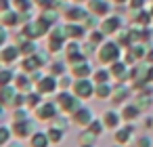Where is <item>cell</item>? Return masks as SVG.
<instances>
[{
	"label": "cell",
	"mask_w": 153,
	"mask_h": 147,
	"mask_svg": "<svg viewBox=\"0 0 153 147\" xmlns=\"http://www.w3.org/2000/svg\"><path fill=\"white\" fill-rule=\"evenodd\" d=\"M51 28L53 25H48L44 19H34V21H27L23 28H21V32H23V36L25 38H32V40H38V38H42V36H48V32H51Z\"/></svg>",
	"instance_id": "4"
},
{
	"label": "cell",
	"mask_w": 153,
	"mask_h": 147,
	"mask_svg": "<svg viewBox=\"0 0 153 147\" xmlns=\"http://www.w3.org/2000/svg\"><path fill=\"white\" fill-rule=\"evenodd\" d=\"M65 61H67L69 65L82 63V61H86V53H84V51H78V53H74V55H67V57H65Z\"/></svg>",
	"instance_id": "40"
},
{
	"label": "cell",
	"mask_w": 153,
	"mask_h": 147,
	"mask_svg": "<svg viewBox=\"0 0 153 147\" xmlns=\"http://www.w3.org/2000/svg\"><path fill=\"white\" fill-rule=\"evenodd\" d=\"M69 120H71V124L74 126H80V128H86L94 118H92V111L88 109V107H84V105H80L71 116H69Z\"/></svg>",
	"instance_id": "10"
},
{
	"label": "cell",
	"mask_w": 153,
	"mask_h": 147,
	"mask_svg": "<svg viewBox=\"0 0 153 147\" xmlns=\"http://www.w3.org/2000/svg\"><path fill=\"white\" fill-rule=\"evenodd\" d=\"M36 90H38V93H42V95H48V93L59 90V78H57V76H53V74L44 76V78L36 84Z\"/></svg>",
	"instance_id": "16"
},
{
	"label": "cell",
	"mask_w": 153,
	"mask_h": 147,
	"mask_svg": "<svg viewBox=\"0 0 153 147\" xmlns=\"http://www.w3.org/2000/svg\"><path fill=\"white\" fill-rule=\"evenodd\" d=\"M27 111H30L27 107H17V109H13V120H25V118H30Z\"/></svg>",
	"instance_id": "46"
},
{
	"label": "cell",
	"mask_w": 153,
	"mask_h": 147,
	"mask_svg": "<svg viewBox=\"0 0 153 147\" xmlns=\"http://www.w3.org/2000/svg\"><path fill=\"white\" fill-rule=\"evenodd\" d=\"M97 57H99L101 63L111 65V63L124 59V57H122V44H120L117 40H115V42H113V40H105V42L97 49Z\"/></svg>",
	"instance_id": "1"
},
{
	"label": "cell",
	"mask_w": 153,
	"mask_h": 147,
	"mask_svg": "<svg viewBox=\"0 0 153 147\" xmlns=\"http://www.w3.org/2000/svg\"><path fill=\"white\" fill-rule=\"evenodd\" d=\"M136 147H151V139L149 137H138L136 139Z\"/></svg>",
	"instance_id": "48"
},
{
	"label": "cell",
	"mask_w": 153,
	"mask_h": 147,
	"mask_svg": "<svg viewBox=\"0 0 153 147\" xmlns=\"http://www.w3.org/2000/svg\"><path fill=\"white\" fill-rule=\"evenodd\" d=\"M109 69H111V76H113L117 82L128 80V63H126L124 59H120V61L111 63V65H109Z\"/></svg>",
	"instance_id": "20"
},
{
	"label": "cell",
	"mask_w": 153,
	"mask_h": 147,
	"mask_svg": "<svg viewBox=\"0 0 153 147\" xmlns=\"http://www.w3.org/2000/svg\"><path fill=\"white\" fill-rule=\"evenodd\" d=\"M145 55H147L145 44H143V42H136V44H132V46H128V49H126L124 61H126L128 65H134V63H138L140 59H145Z\"/></svg>",
	"instance_id": "11"
},
{
	"label": "cell",
	"mask_w": 153,
	"mask_h": 147,
	"mask_svg": "<svg viewBox=\"0 0 153 147\" xmlns=\"http://www.w3.org/2000/svg\"><path fill=\"white\" fill-rule=\"evenodd\" d=\"M90 15V11H88V7L84 9L82 4H65V11H63V17L67 19V21H78V23H84V19Z\"/></svg>",
	"instance_id": "8"
},
{
	"label": "cell",
	"mask_w": 153,
	"mask_h": 147,
	"mask_svg": "<svg viewBox=\"0 0 153 147\" xmlns=\"http://www.w3.org/2000/svg\"><path fill=\"white\" fill-rule=\"evenodd\" d=\"M69 74L74 76V78H92V67H90V63H88V59L86 61H82V63H76V65H69Z\"/></svg>",
	"instance_id": "18"
},
{
	"label": "cell",
	"mask_w": 153,
	"mask_h": 147,
	"mask_svg": "<svg viewBox=\"0 0 153 147\" xmlns=\"http://www.w3.org/2000/svg\"><path fill=\"white\" fill-rule=\"evenodd\" d=\"M46 132H48L51 143H61V141H63V137H65V130H63V128H59V126H55V124H53Z\"/></svg>",
	"instance_id": "32"
},
{
	"label": "cell",
	"mask_w": 153,
	"mask_h": 147,
	"mask_svg": "<svg viewBox=\"0 0 153 147\" xmlns=\"http://www.w3.org/2000/svg\"><path fill=\"white\" fill-rule=\"evenodd\" d=\"M147 65H153V46L151 49H147V55H145V59H143Z\"/></svg>",
	"instance_id": "50"
},
{
	"label": "cell",
	"mask_w": 153,
	"mask_h": 147,
	"mask_svg": "<svg viewBox=\"0 0 153 147\" xmlns=\"http://www.w3.org/2000/svg\"><path fill=\"white\" fill-rule=\"evenodd\" d=\"M74 2H78V4H82V2H88V0H74Z\"/></svg>",
	"instance_id": "56"
},
{
	"label": "cell",
	"mask_w": 153,
	"mask_h": 147,
	"mask_svg": "<svg viewBox=\"0 0 153 147\" xmlns=\"http://www.w3.org/2000/svg\"><path fill=\"white\" fill-rule=\"evenodd\" d=\"M15 76L17 74H13L9 67H4L2 72H0V86H2V84H13L15 82Z\"/></svg>",
	"instance_id": "39"
},
{
	"label": "cell",
	"mask_w": 153,
	"mask_h": 147,
	"mask_svg": "<svg viewBox=\"0 0 153 147\" xmlns=\"http://www.w3.org/2000/svg\"><path fill=\"white\" fill-rule=\"evenodd\" d=\"M46 63H48L46 55H42V53H34V55H30V57H23V59H21V72L34 74V72H38V69H42Z\"/></svg>",
	"instance_id": "7"
},
{
	"label": "cell",
	"mask_w": 153,
	"mask_h": 147,
	"mask_svg": "<svg viewBox=\"0 0 153 147\" xmlns=\"http://www.w3.org/2000/svg\"><path fill=\"white\" fill-rule=\"evenodd\" d=\"M97 137H99V134H94L90 128H84V130L78 134V143H80V145H82V143H86V145H92V143L97 141Z\"/></svg>",
	"instance_id": "33"
},
{
	"label": "cell",
	"mask_w": 153,
	"mask_h": 147,
	"mask_svg": "<svg viewBox=\"0 0 153 147\" xmlns=\"http://www.w3.org/2000/svg\"><path fill=\"white\" fill-rule=\"evenodd\" d=\"M153 21V15L149 9H140V11H134V17H132V25H138V28H145V25H151Z\"/></svg>",
	"instance_id": "23"
},
{
	"label": "cell",
	"mask_w": 153,
	"mask_h": 147,
	"mask_svg": "<svg viewBox=\"0 0 153 147\" xmlns=\"http://www.w3.org/2000/svg\"><path fill=\"white\" fill-rule=\"evenodd\" d=\"M94 88H97V84H94L92 78H76V82H74V86H71V90H74L82 101L94 97Z\"/></svg>",
	"instance_id": "6"
},
{
	"label": "cell",
	"mask_w": 153,
	"mask_h": 147,
	"mask_svg": "<svg viewBox=\"0 0 153 147\" xmlns=\"http://www.w3.org/2000/svg\"><path fill=\"white\" fill-rule=\"evenodd\" d=\"M61 2H67V0H61Z\"/></svg>",
	"instance_id": "58"
},
{
	"label": "cell",
	"mask_w": 153,
	"mask_h": 147,
	"mask_svg": "<svg viewBox=\"0 0 153 147\" xmlns=\"http://www.w3.org/2000/svg\"><path fill=\"white\" fill-rule=\"evenodd\" d=\"M80 147H92V145H86V143H82V145H80Z\"/></svg>",
	"instance_id": "57"
},
{
	"label": "cell",
	"mask_w": 153,
	"mask_h": 147,
	"mask_svg": "<svg viewBox=\"0 0 153 147\" xmlns=\"http://www.w3.org/2000/svg\"><path fill=\"white\" fill-rule=\"evenodd\" d=\"M147 80H149V82H153V65H149V67H147Z\"/></svg>",
	"instance_id": "53"
},
{
	"label": "cell",
	"mask_w": 153,
	"mask_h": 147,
	"mask_svg": "<svg viewBox=\"0 0 153 147\" xmlns=\"http://www.w3.org/2000/svg\"><path fill=\"white\" fill-rule=\"evenodd\" d=\"M57 105H59V109H61V113H65V116H71L80 105H82V99L71 90V93H67V90H61L59 95H57Z\"/></svg>",
	"instance_id": "3"
},
{
	"label": "cell",
	"mask_w": 153,
	"mask_h": 147,
	"mask_svg": "<svg viewBox=\"0 0 153 147\" xmlns=\"http://www.w3.org/2000/svg\"><path fill=\"white\" fill-rule=\"evenodd\" d=\"M48 143H51V139H48V132H34L32 137H30V145L32 147H48Z\"/></svg>",
	"instance_id": "27"
},
{
	"label": "cell",
	"mask_w": 153,
	"mask_h": 147,
	"mask_svg": "<svg viewBox=\"0 0 153 147\" xmlns=\"http://www.w3.org/2000/svg\"><path fill=\"white\" fill-rule=\"evenodd\" d=\"M113 2H117V4H128V0H113Z\"/></svg>",
	"instance_id": "55"
},
{
	"label": "cell",
	"mask_w": 153,
	"mask_h": 147,
	"mask_svg": "<svg viewBox=\"0 0 153 147\" xmlns=\"http://www.w3.org/2000/svg\"><path fill=\"white\" fill-rule=\"evenodd\" d=\"M19 57H23V55H21L19 44H4V46H2V51H0V61H2L4 65L15 63Z\"/></svg>",
	"instance_id": "14"
},
{
	"label": "cell",
	"mask_w": 153,
	"mask_h": 147,
	"mask_svg": "<svg viewBox=\"0 0 153 147\" xmlns=\"http://www.w3.org/2000/svg\"><path fill=\"white\" fill-rule=\"evenodd\" d=\"M109 78H113V76H111V69H97V72L92 74V80H94V84L109 82Z\"/></svg>",
	"instance_id": "35"
},
{
	"label": "cell",
	"mask_w": 153,
	"mask_h": 147,
	"mask_svg": "<svg viewBox=\"0 0 153 147\" xmlns=\"http://www.w3.org/2000/svg\"><path fill=\"white\" fill-rule=\"evenodd\" d=\"M140 111H143V109H140V105L134 101V103H126V105H124V109H122L120 113H122L124 122H134V120H138V118H140Z\"/></svg>",
	"instance_id": "21"
},
{
	"label": "cell",
	"mask_w": 153,
	"mask_h": 147,
	"mask_svg": "<svg viewBox=\"0 0 153 147\" xmlns=\"http://www.w3.org/2000/svg\"><path fill=\"white\" fill-rule=\"evenodd\" d=\"M34 113H36V120H40V122H53L61 113V109H59L57 101H42L34 109Z\"/></svg>",
	"instance_id": "5"
},
{
	"label": "cell",
	"mask_w": 153,
	"mask_h": 147,
	"mask_svg": "<svg viewBox=\"0 0 153 147\" xmlns=\"http://www.w3.org/2000/svg\"><path fill=\"white\" fill-rule=\"evenodd\" d=\"M13 4L19 13H30L36 4H34V0H13Z\"/></svg>",
	"instance_id": "36"
},
{
	"label": "cell",
	"mask_w": 153,
	"mask_h": 147,
	"mask_svg": "<svg viewBox=\"0 0 153 147\" xmlns=\"http://www.w3.org/2000/svg\"><path fill=\"white\" fill-rule=\"evenodd\" d=\"M65 44H67V36H65V28L63 25H53L51 32H48V53L51 55H57L61 51H65Z\"/></svg>",
	"instance_id": "2"
},
{
	"label": "cell",
	"mask_w": 153,
	"mask_h": 147,
	"mask_svg": "<svg viewBox=\"0 0 153 147\" xmlns=\"http://www.w3.org/2000/svg\"><path fill=\"white\" fill-rule=\"evenodd\" d=\"M17 90H19V88H17L15 84H2V86H0V101H2L4 107H9V103L13 101V97H15Z\"/></svg>",
	"instance_id": "25"
},
{
	"label": "cell",
	"mask_w": 153,
	"mask_h": 147,
	"mask_svg": "<svg viewBox=\"0 0 153 147\" xmlns=\"http://www.w3.org/2000/svg\"><path fill=\"white\" fill-rule=\"evenodd\" d=\"M145 128H153V118H151V116L145 118Z\"/></svg>",
	"instance_id": "52"
},
{
	"label": "cell",
	"mask_w": 153,
	"mask_h": 147,
	"mask_svg": "<svg viewBox=\"0 0 153 147\" xmlns=\"http://www.w3.org/2000/svg\"><path fill=\"white\" fill-rule=\"evenodd\" d=\"M115 147H122V145H115Z\"/></svg>",
	"instance_id": "59"
},
{
	"label": "cell",
	"mask_w": 153,
	"mask_h": 147,
	"mask_svg": "<svg viewBox=\"0 0 153 147\" xmlns=\"http://www.w3.org/2000/svg\"><path fill=\"white\" fill-rule=\"evenodd\" d=\"M34 4L40 11H46V9H55L57 4H65V2H61V0H34Z\"/></svg>",
	"instance_id": "37"
},
{
	"label": "cell",
	"mask_w": 153,
	"mask_h": 147,
	"mask_svg": "<svg viewBox=\"0 0 153 147\" xmlns=\"http://www.w3.org/2000/svg\"><path fill=\"white\" fill-rule=\"evenodd\" d=\"M67 61H53L51 65H48V69H51V74L53 76H57V78H61L63 74H67Z\"/></svg>",
	"instance_id": "31"
},
{
	"label": "cell",
	"mask_w": 153,
	"mask_h": 147,
	"mask_svg": "<svg viewBox=\"0 0 153 147\" xmlns=\"http://www.w3.org/2000/svg\"><path fill=\"white\" fill-rule=\"evenodd\" d=\"M94 97H97V99H111V97H113V88L109 86V82L97 84V88H94Z\"/></svg>",
	"instance_id": "28"
},
{
	"label": "cell",
	"mask_w": 153,
	"mask_h": 147,
	"mask_svg": "<svg viewBox=\"0 0 153 147\" xmlns=\"http://www.w3.org/2000/svg\"><path fill=\"white\" fill-rule=\"evenodd\" d=\"M74 82H76V78H74L71 74H69V76H67V74H63V76L59 78V88H61V90H71Z\"/></svg>",
	"instance_id": "38"
},
{
	"label": "cell",
	"mask_w": 153,
	"mask_h": 147,
	"mask_svg": "<svg viewBox=\"0 0 153 147\" xmlns=\"http://www.w3.org/2000/svg\"><path fill=\"white\" fill-rule=\"evenodd\" d=\"M130 88H126L122 82H117V86L113 88V97H111V103L113 105H122V103H126L128 99H130Z\"/></svg>",
	"instance_id": "22"
},
{
	"label": "cell",
	"mask_w": 153,
	"mask_h": 147,
	"mask_svg": "<svg viewBox=\"0 0 153 147\" xmlns=\"http://www.w3.org/2000/svg\"><path fill=\"white\" fill-rule=\"evenodd\" d=\"M86 128H90L94 134H101V132L105 130V124H103V120H92V122H90Z\"/></svg>",
	"instance_id": "45"
},
{
	"label": "cell",
	"mask_w": 153,
	"mask_h": 147,
	"mask_svg": "<svg viewBox=\"0 0 153 147\" xmlns=\"http://www.w3.org/2000/svg\"><path fill=\"white\" fill-rule=\"evenodd\" d=\"M0 11H11V2H9V0H0Z\"/></svg>",
	"instance_id": "51"
},
{
	"label": "cell",
	"mask_w": 153,
	"mask_h": 147,
	"mask_svg": "<svg viewBox=\"0 0 153 147\" xmlns=\"http://www.w3.org/2000/svg\"><path fill=\"white\" fill-rule=\"evenodd\" d=\"M122 25H124L122 17H117V15H109V17H103V21H101L99 28H101L107 36H111V34H117V32L122 30Z\"/></svg>",
	"instance_id": "15"
},
{
	"label": "cell",
	"mask_w": 153,
	"mask_h": 147,
	"mask_svg": "<svg viewBox=\"0 0 153 147\" xmlns=\"http://www.w3.org/2000/svg\"><path fill=\"white\" fill-rule=\"evenodd\" d=\"M101 120H103V124H105V128H109V130H115V128H120L122 126V113H117L115 109H107L103 116H101Z\"/></svg>",
	"instance_id": "17"
},
{
	"label": "cell",
	"mask_w": 153,
	"mask_h": 147,
	"mask_svg": "<svg viewBox=\"0 0 153 147\" xmlns=\"http://www.w3.org/2000/svg\"><path fill=\"white\" fill-rule=\"evenodd\" d=\"M2 147H21L19 143H7V145H2Z\"/></svg>",
	"instance_id": "54"
},
{
	"label": "cell",
	"mask_w": 153,
	"mask_h": 147,
	"mask_svg": "<svg viewBox=\"0 0 153 147\" xmlns=\"http://www.w3.org/2000/svg\"><path fill=\"white\" fill-rule=\"evenodd\" d=\"M145 4H147V0H128V7L132 11H140V9H145Z\"/></svg>",
	"instance_id": "47"
},
{
	"label": "cell",
	"mask_w": 153,
	"mask_h": 147,
	"mask_svg": "<svg viewBox=\"0 0 153 147\" xmlns=\"http://www.w3.org/2000/svg\"><path fill=\"white\" fill-rule=\"evenodd\" d=\"M99 19H101V17H97V15H92V13H90V15L84 19L86 30H88V32H90V30H97V25H101V23H99Z\"/></svg>",
	"instance_id": "42"
},
{
	"label": "cell",
	"mask_w": 153,
	"mask_h": 147,
	"mask_svg": "<svg viewBox=\"0 0 153 147\" xmlns=\"http://www.w3.org/2000/svg\"><path fill=\"white\" fill-rule=\"evenodd\" d=\"M42 103V93H27V101H25V107L27 109H36L38 105Z\"/></svg>",
	"instance_id": "34"
},
{
	"label": "cell",
	"mask_w": 153,
	"mask_h": 147,
	"mask_svg": "<svg viewBox=\"0 0 153 147\" xmlns=\"http://www.w3.org/2000/svg\"><path fill=\"white\" fill-rule=\"evenodd\" d=\"M113 134H115V141H117L120 145L130 143V139H132V134H134V126H132V122H126V126L115 128V130H113Z\"/></svg>",
	"instance_id": "19"
},
{
	"label": "cell",
	"mask_w": 153,
	"mask_h": 147,
	"mask_svg": "<svg viewBox=\"0 0 153 147\" xmlns=\"http://www.w3.org/2000/svg\"><path fill=\"white\" fill-rule=\"evenodd\" d=\"M105 38H107V34H105L101 28L88 32V42H92V44H97V46H101V44L105 42Z\"/></svg>",
	"instance_id": "30"
},
{
	"label": "cell",
	"mask_w": 153,
	"mask_h": 147,
	"mask_svg": "<svg viewBox=\"0 0 153 147\" xmlns=\"http://www.w3.org/2000/svg\"><path fill=\"white\" fill-rule=\"evenodd\" d=\"M19 90H23V93H30L32 90V86H34V80H32V76L27 74V72H21L19 76H15V82H13Z\"/></svg>",
	"instance_id": "24"
},
{
	"label": "cell",
	"mask_w": 153,
	"mask_h": 147,
	"mask_svg": "<svg viewBox=\"0 0 153 147\" xmlns=\"http://www.w3.org/2000/svg\"><path fill=\"white\" fill-rule=\"evenodd\" d=\"M78 51H82V44L78 42V40H67V44H65V57L67 55H74V53H78Z\"/></svg>",
	"instance_id": "41"
},
{
	"label": "cell",
	"mask_w": 153,
	"mask_h": 147,
	"mask_svg": "<svg viewBox=\"0 0 153 147\" xmlns=\"http://www.w3.org/2000/svg\"><path fill=\"white\" fill-rule=\"evenodd\" d=\"M63 28H65V36H67V40H82L84 36H88V30H86L84 23L67 21V25H63Z\"/></svg>",
	"instance_id": "13"
},
{
	"label": "cell",
	"mask_w": 153,
	"mask_h": 147,
	"mask_svg": "<svg viewBox=\"0 0 153 147\" xmlns=\"http://www.w3.org/2000/svg\"><path fill=\"white\" fill-rule=\"evenodd\" d=\"M86 7L97 17H109L111 15V2L109 0H88Z\"/></svg>",
	"instance_id": "12"
},
{
	"label": "cell",
	"mask_w": 153,
	"mask_h": 147,
	"mask_svg": "<svg viewBox=\"0 0 153 147\" xmlns=\"http://www.w3.org/2000/svg\"><path fill=\"white\" fill-rule=\"evenodd\" d=\"M149 40H153V30H151L149 25H145V28L140 30V42H143V44H149Z\"/></svg>",
	"instance_id": "44"
},
{
	"label": "cell",
	"mask_w": 153,
	"mask_h": 147,
	"mask_svg": "<svg viewBox=\"0 0 153 147\" xmlns=\"http://www.w3.org/2000/svg\"><path fill=\"white\" fill-rule=\"evenodd\" d=\"M7 38H9V34H7V28L4 25H0V44H7Z\"/></svg>",
	"instance_id": "49"
},
{
	"label": "cell",
	"mask_w": 153,
	"mask_h": 147,
	"mask_svg": "<svg viewBox=\"0 0 153 147\" xmlns=\"http://www.w3.org/2000/svg\"><path fill=\"white\" fill-rule=\"evenodd\" d=\"M17 44H19V49H21V55H23V57H30V55L38 53L36 40H32V38H23V40H21V42H17Z\"/></svg>",
	"instance_id": "26"
},
{
	"label": "cell",
	"mask_w": 153,
	"mask_h": 147,
	"mask_svg": "<svg viewBox=\"0 0 153 147\" xmlns=\"http://www.w3.org/2000/svg\"><path fill=\"white\" fill-rule=\"evenodd\" d=\"M34 120L25 118V120H13V134L17 139H30L34 134Z\"/></svg>",
	"instance_id": "9"
},
{
	"label": "cell",
	"mask_w": 153,
	"mask_h": 147,
	"mask_svg": "<svg viewBox=\"0 0 153 147\" xmlns=\"http://www.w3.org/2000/svg\"><path fill=\"white\" fill-rule=\"evenodd\" d=\"M11 134H13V128H9V126H0V143H2V145L9 143Z\"/></svg>",
	"instance_id": "43"
},
{
	"label": "cell",
	"mask_w": 153,
	"mask_h": 147,
	"mask_svg": "<svg viewBox=\"0 0 153 147\" xmlns=\"http://www.w3.org/2000/svg\"><path fill=\"white\" fill-rule=\"evenodd\" d=\"M59 17H61V13H59L57 9H46V11H42V13H40V19H44L48 25H57Z\"/></svg>",
	"instance_id": "29"
}]
</instances>
